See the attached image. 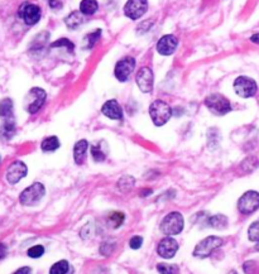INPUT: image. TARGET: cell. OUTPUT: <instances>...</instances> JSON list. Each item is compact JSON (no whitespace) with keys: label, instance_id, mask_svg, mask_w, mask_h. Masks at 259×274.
<instances>
[{"label":"cell","instance_id":"74e56055","mask_svg":"<svg viewBox=\"0 0 259 274\" xmlns=\"http://www.w3.org/2000/svg\"><path fill=\"white\" fill-rule=\"evenodd\" d=\"M32 273V269L29 268V266H22V268H19L18 270L14 271L13 274H31Z\"/></svg>","mask_w":259,"mask_h":274},{"label":"cell","instance_id":"ffe728a7","mask_svg":"<svg viewBox=\"0 0 259 274\" xmlns=\"http://www.w3.org/2000/svg\"><path fill=\"white\" fill-rule=\"evenodd\" d=\"M99 9V4L96 0H82L80 3V12L84 16H94Z\"/></svg>","mask_w":259,"mask_h":274},{"label":"cell","instance_id":"7402d4cb","mask_svg":"<svg viewBox=\"0 0 259 274\" xmlns=\"http://www.w3.org/2000/svg\"><path fill=\"white\" fill-rule=\"evenodd\" d=\"M208 225L214 229H224L228 225V218L224 215H215L208 218Z\"/></svg>","mask_w":259,"mask_h":274},{"label":"cell","instance_id":"3957f363","mask_svg":"<svg viewBox=\"0 0 259 274\" xmlns=\"http://www.w3.org/2000/svg\"><path fill=\"white\" fill-rule=\"evenodd\" d=\"M205 106L208 107L209 112L213 113L214 115H226L228 113L231 112V104L224 95L218 94H211L209 95L205 99Z\"/></svg>","mask_w":259,"mask_h":274},{"label":"cell","instance_id":"cb8c5ba5","mask_svg":"<svg viewBox=\"0 0 259 274\" xmlns=\"http://www.w3.org/2000/svg\"><path fill=\"white\" fill-rule=\"evenodd\" d=\"M70 270V264L67 260L56 261L49 269V274H67Z\"/></svg>","mask_w":259,"mask_h":274},{"label":"cell","instance_id":"e575fe53","mask_svg":"<svg viewBox=\"0 0 259 274\" xmlns=\"http://www.w3.org/2000/svg\"><path fill=\"white\" fill-rule=\"evenodd\" d=\"M142 244H143L142 236H133V238L129 240V246L132 249H135V250L139 249L140 246H142Z\"/></svg>","mask_w":259,"mask_h":274},{"label":"cell","instance_id":"9c48e42d","mask_svg":"<svg viewBox=\"0 0 259 274\" xmlns=\"http://www.w3.org/2000/svg\"><path fill=\"white\" fill-rule=\"evenodd\" d=\"M19 17L23 19L27 26H34V24L38 23L42 17L41 8L36 4L24 3L19 9Z\"/></svg>","mask_w":259,"mask_h":274},{"label":"cell","instance_id":"44dd1931","mask_svg":"<svg viewBox=\"0 0 259 274\" xmlns=\"http://www.w3.org/2000/svg\"><path fill=\"white\" fill-rule=\"evenodd\" d=\"M60 145H61V143H60L59 138L47 137L46 139H43V142H42L41 148L43 152H55V150L59 149Z\"/></svg>","mask_w":259,"mask_h":274},{"label":"cell","instance_id":"83f0119b","mask_svg":"<svg viewBox=\"0 0 259 274\" xmlns=\"http://www.w3.org/2000/svg\"><path fill=\"white\" fill-rule=\"evenodd\" d=\"M157 270L160 274H178V266L176 264L160 263L157 264Z\"/></svg>","mask_w":259,"mask_h":274},{"label":"cell","instance_id":"8fae6325","mask_svg":"<svg viewBox=\"0 0 259 274\" xmlns=\"http://www.w3.org/2000/svg\"><path fill=\"white\" fill-rule=\"evenodd\" d=\"M134 69H135V60L130 56L124 57V59L120 60V61L117 64V66H115V70H114L115 77H117L120 82L128 81L130 75H132L133 71H134Z\"/></svg>","mask_w":259,"mask_h":274},{"label":"cell","instance_id":"7c38bea8","mask_svg":"<svg viewBox=\"0 0 259 274\" xmlns=\"http://www.w3.org/2000/svg\"><path fill=\"white\" fill-rule=\"evenodd\" d=\"M135 81H137L138 87L144 94H149L153 91V84H154V75L149 67H142L138 71L137 76H135Z\"/></svg>","mask_w":259,"mask_h":274},{"label":"cell","instance_id":"4dcf8cb0","mask_svg":"<svg viewBox=\"0 0 259 274\" xmlns=\"http://www.w3.org/2000/svg\"><path fill=\"white\" fill-rule=\"evenodd\" d=\"M91 155H92V159H94L95 162H104L105 158H107V155H105V153L102 152L100 144L92 145V147H91Z\"/></svg>","mask_w":259,"mask_h":274},{"label":"cell","instance_id":"d4e9b609","mask_svg":"<svg viewBox=\"0 0 259 274\" xmlns=\"http://www.w3.org/2000/svg\"><path fill=\"white\" fill-rule=\"evenodd\" d=\"M48 38H49L48 33H42V34H39V36H37L36 38H34L33 43H32L31 51L32 52L42 51L44 47V44H46V42H48Z\"/></svg>","mask_w":259,"mask_h":274},{"label":"cell","instance_id":"f546056e","mask_svg":"<svg viewBox=\"0 0 259 274\" xmlns=\"http://www.w3.org/2000/svg\"><path fill=\"white\" fill-rule=\"evenodd\" d=\"M52 48H57V47H64V48H66L69 52H74L75 49V46L74 43H72L70 39H66V38H61V39H57L56 42H54V43L51 44Z\"/></svg>","mask_w":259,"mask_h":274},{"label":"cell","instance_id":"5bb4252c","mask_svg":"<svg viewBox=\"0 0 259 274\" xmlns=\"http://www.w3.org/2000/svg\"><path fill=\"white\" fill-rule=\"evenodd\" d=\"M178 250V243L171 236L162 239V240L158 243L157 246V253L158 255L162 256L165 259H171L175 256V254Z\"/></svg>","mask_w":259,"mask_h":274},{"label":"cell","instance_id":"277c9868","mask_svg":"<svg viewBox=\"0 0 259 274\" xmlns=\"http://www.w3.org/2000/svg\"><path fill=\"white\" fill-rule=\"evenodd\" d=\"M44 193H46L44 186L42 183L36 182L29 187H27L26 190L22 191L21 196H19V201L24 206H34L41 202L42 198L44 197Z\"/></svg>","mask_w":259,"mask_h":274},{"label":"cell","instance_id":"d6986e66","mask_svg":"<svg viewBox=\"0 0 259 274\" xmlns=\"http://www.w3.org/2000/svg\"><path fill=\"white\" fill-rule=\"evenodd\" d=\"M65 23H66V26L69 27L70 29H77L80 26H82V24L85 23L84 14H82L81 12H72L71 14H69V16L66 17Z\"/></svg>","mask_w":259,"mask_h":274},{"label":"cell","instance_id":"5b68a950","mask_svg":"<svg viewBox=\"0 0 259 274\" xmlns=\"http://www.w3.org/2000/svg\"><path fill=\"white\" fill-rule=\"evenodd\" d=\"M223 243L224 240L219 236H208L196 245L195 250H193V256H196V258H208L216 249L220 248Z\"/></svg>","mask_w":259,"mask_h":274},{"label":"cell","instance_id":"4fadbf2b","mask_svg":"<svg viewBox=\"0 0 259 274\" xmlns=\"http://www.w3.org/2000/svg\"><path fill=\"white\" fill-rule=\"evenodd\" d=\"M27 172H28V168H27L26 163H23L22 160H16V162L12 163L8 167V170H7V181H8L11 185H16L22 178L26 177Z\"/></svg>","mask_w":259,"mask_h":274},{"label":"cell","instance_id":"30bf717a","mask_svg":"<svg viewBox=\"0 0 259 274\" xmlns=\"http://www.w3.org/2000/svg\"><path fill=\"white\" fill-rule=\"evenodd\" d=\"M148 9L147 0H128L124 6V14L132 21H137L145 14Z\"/></svg>","mask_w":259,"mask_h":274},{"label":"cell","instance_id":"d6a6232c","mask_svg":"<svg viewBox=\"0 0 259 274\" xmlns=\"http://www.w3.org/2000/svg\"><path fill=\"white\" fill-rule=\"evenodd\" d=\"M27 254H28L29 258H33V259L41 258V256L44 254V246L43 245H34V246H32V248L28 249Z\"/></svg>","mask_w":259,"mask_h":274},{"label":"cell","instance_id":"8992f818","mask_svg":"<svg viewBox=\"0 0 259 274\" xmlns=\"http://www.w3.org/2000/svg\"><path fill=\"white\" fill-rule=\"evenodd\" d=\"M47 99V92L41 87H33L26 97V109L29 114H36L44 105Z\"/></svg>","mask_w":259,"mask_h":274},{"label":"cell","instance_id":"9a60e30c","mask_svg":"<svg viewBox=\"0 0 259 274\" xmlns=\"http://www.w3.org/2000/svg\"><path fill=\"white\" fill-rule=\"evenodd\" d=\"M178 46V39L172 34H166L157 42V52L162 56H171L175 53Z\"/></svg>","mask_w":259,"mask_h":274},{"label":"cell","instance_id":"ba28073f","mask_svg":"<svg viewBox=\"0 0 259 274\" xmlns=\"http://www.w3.org/2000/svg\"><path fill=\"white\" fill-rule=\"evenodd\" d=\"M259 208L258 191H246L238 201V210L243 215H250Z\"/></svg>","mask_w":259,"mask_h":274},{"label":"cell","instance_id":"603a6c76","mask_svg":"<svg viewBox=\"0 0 259 274\" xmlns=\"http://www.w3.org/2000/svg\"><path fill=\"white\" fill-rule=\"evenodd\" d=\"M135 185V180L132 176H124V177L120 178L118 181V188H119L122 192H128V191L132 190Z\"/></svg>","mask_w":259,"mask_h":274},{"label":"cell","instance_id":"1f68e13d","mask_svg":"<svg viewBox=\"0 0 259 274\" xmlns=\"http://www.w3.org/2000/svg\"><path fill=\"white\" fill-rule=\"evenodd\" d=\"M115 250V243H112V241H104V243L100 245V254H102L104 256L112 255L113 251Z\"/></svg>","mask_w":259,"mask_h":274},{"label":"cell","instance_id":"f35d334b","mask_svg":"<svg viewBox=\"0 0 259 274\" xmlns=\"http://www.w3.org/2000/svg\"><path fill=\"white\" fill-rule=\"evenodd\" d=\"M7 253H8V248H7V245H4L3 243H0V259H3L4 256L7 255Z\"/></svg>","mask_w":259,"mask_h":274},{"label":"cell","instance_id":"60d3db41","mask_svg":"<svg viewBox=\"0 0 259 274\" xmlns=\"http://www.w3.org/2000/svg\"><path fill=\"white\" fill-rule=\"evenodd\" d=\"M250 41L253 42V43H255V44H259V33H255V34H253V36L250 37Z\"/></svg>","mask_w":259,"mask_h":274},{"label":"cell","instance_id":"e0dca14e","mask_svg":"<svg viewBox=\"0 0 259 274\" xmlns=\"http://www.w3.org/2000/svg\"><path fill=\"white\" fill-rule=\"evenodd\" d=\"M87 149H89V143H87V140H85V139L79 140V142L75 144L74 158H75V162H76L77 165H82L84 160L86 159Z\"/></svg>","mask_w":259,"mask_h":274},{"label":"cell","instance_id":"7a4b0ae2","mask_svg":"<svg viewBox=\"0 0 259 274\" xmlns=\"http://www.w3.org/2000/svg\"><path fill=\"white\" fill-rule=\"evenodd\" d=\"M149 115L152 122L157 127H162L172 117V109L170 105L163 100H156L149 106Z\"/></svg>","mask_w":259,"mask_h":274},{"label":"cell","instance_id":"b9f144b4","mask_svg":"<svg viewBox=\"0 0 259 274\" xmlns=\"http://www.w3.org/2000/svg\"><path fill=\"white\" fill-rule=\"evenodd\" d=\"M229 274H238V273H236L235 270H233V271H230V273H229Z\"/></svg>","mask_w":259,"mask_h":274},{"label":"cell","instance_id":"484cf974","mask_svg":"<svg viewBox=\"0 0 259 274\" xmlns=\"http://www.w3.org/2000/svg\"><path fill=\"white\" fill-rule=\"evenodd\" d=\"M124 220L125 215L123 212H112L109 218H108V224H109V226H112V228L117 229L124 224Z\"/></svg>","mask_w":259,"mask_h":274},{"label":"cell","instance_id":"6da1fadb","mask_svg":"<svg viewBox=\"0 0 259 274\" xmlns=\"http://www.w3.org/2000/svg\"><path fill=\"white\" fill-rule=\"evenodd\" d=\"M183 225H185V220H183L182 213L178 211H172L163 217L161 223V231L167 236L178 235L183 230Z\"/></svg>","mask_w":259,"mask_h":274},{"label":"cell","instance_id":"ac0fdd59","mask_svg":"<svg viewBox=\"0 0 259 274\" xmlns=\"http://www.w3.org/2000/svg\"><path fill=\"white\" fill-rule=\"evenodd\" d=\"M0 117L3 119V122L7 120H16L14 119V106L13 101L11 99H3L0 102Z\"/></svg>","mask_w":259,"mask_h":274},{"label":"cell","instance_id":"836d02e7","mask_svg":"<svg viewBox=\"0 0 259 274\" xmlns=\"http://www.w3.org/2000/svg\"><path fill=\"white\" fill-rule=\"evenodd\" d=\"M244 271H245L246 274H256V270H258V268H256V263L255 261H245L243 265Z\"/></svg>","mask_w":259,"mask_h":274},{"label":"cell","instance_id":"4316f807","mask_svg":"<svg viewBox=\"0 0 259 274\" xmlns=\"http://www.w3.org/2000/svg\"><path fill=\"white\" fill-rule=\"evenodd\" d=\"M100 37H101V29H96V31L91 32L90 34H87L86 38H85V43H86V48L90 49L92 48V47L95 46V44L97 43V41L100 39Z\"/></svg>","mask_w":259,"mask_h":274},{"label":"cell","instance_id":"ab89813d","mask_svg":"<svg viewBox=\"0 0 259 274\" xmlns=\"http://www.w3.org/2000/svg\"><path fill=\"white\" fill-rule=\"evenodd\" d=\"M149 193H152V190H150V188H147V190H142V191H140L139 195L142 196V197H147V196L149 195Z\"/></svg>","mask_w":259,"mask_h":274},{"label":"cell","instance_id":"2e32d148","mask_svg":"<svg viewBox=\"0 0 259 274\" xmlns=\"http://www.w3.org/2000/svg\"><path fill=\"white\" fill-rule=\"evenodd\" d=\"M102 115L112 120H122L123 119V109L117 100H108L101 107Z\"/></svg>","mask_w":259,"mask_h":274},{"label":"cell","instance_id":"f1b7e54d","mask_svg":"<svg viewBox=\"0 0 259 274\" xmlns=\"http://www.w3.org/2000/svg\"><path fill=\"white\" fill-rule=\"evenodd\" d=\"M248 239L250 241H254V243H259V218L249 226Z\"/></svg>","mask_w":259,"mask_h":274},{"label":"cell","instance_id":"d590c367","mask_svg":"<svg viewBox=\"0 0 259 274\" xmlns=\"http://www.w3.org/2000/svg\"><path fill=\"white\" fill-rule=\"evenodd\" d=\"M152 26H153L152 21H144L139 24V27H138V31H140L142 33H145V32H147Z\"/></svg>","mask_w":259,"mask_h":274},{"label":"cell","instance_id":"52a82bcc","mask_svg":"<svg viewBox=\"0 0 259 274\" xmlns=\"http://www.w3.org/2000/svg\"><path fill=\"white\" fill-rule=\"evenodd\" d=\"M234 91L236 92V95L244 99H249V97H253L254 95L258 91V86H256V82L253 79L246 76H239L238 79H235L233 84Z\"/></svg>","mask_w":259,"mask_h":274},{"label":"cell","instance_id":"8d00e7d4","mask_svg":"<svg viewBox=\"0 0 259 274\" xmlns=\"http://www.w3.org/2000/svg\"><path fill=\"white\" fill-rule=\"evenodd\" d=\"M48 6L52 9H59L62 7V2L61 0H48Z\"/></svg>","mask_w":259,"mask_h":274}]
</instances>
